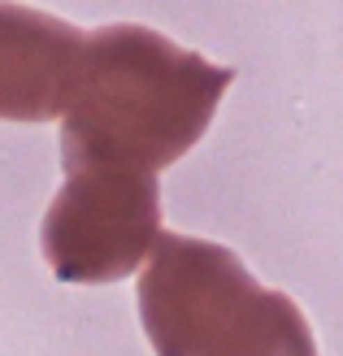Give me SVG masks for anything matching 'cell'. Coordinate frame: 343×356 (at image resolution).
I'll return each mask as SVG.
<instances>
[{
  "instance_id": "cell-4",
  "label": "cell",
  "mask_w": 343,
  "mask_h": 356,
  "mask_svg": "<svg viewBox=\"0 0 343 356\" xmlns=\"http://www.w3.org/2000/svg\"><path fill=\"white\" fill-rule=\"evenodd\" d=\"M87 31L44 9L0 5V122L65 118Z\"/></svg>"
},
{
  "instance_id": "cell-1",
  "label": "cell",
  "mask_w": 343,
  "mask_h": 356,
  "mask_svg": "<svg viewBox=\"0 0 343 356\" xmlns=\"http://www.w3.org/2000/svg\"><path fill=\"white\" fill-rule=\"evenodd\" d=\"M230 83V65H213L152 26L87 31L61 118V165L166 170L209 131Z\"/></svg>"
},
{
  "instance_id": "cell-2",
  "label": "cell",
  "mask_w": 343,
  "mask_h": 356,
  "mask_svg": "<svg viewBox=\"0 0 343 356\" xmlns=\"http://www.w3.org/2000/svg\"><path fill=\"white\" fill-rule=\"evenodd\" d=\"M135 300L157 356H317L300 305L265 287L226 243L166 230Z\"/></svg>"
},
{
  "instance_id": "cell-3",
  "label": "cell",
  "mask_w": 343,
  "mask_h": 356,
  "mask_svg": "<svg viewBox=\"0 0 343 356\" xmlns=\"http://www.w3.org/2000/svg\"><path fill=\"white\" fill-rule=\"evenodd\" d=\"M161 187L157 174L131 165L65 170L40 226L48 270L61 282H118L157 252Z\"/></svg>"
}]
</instances>
